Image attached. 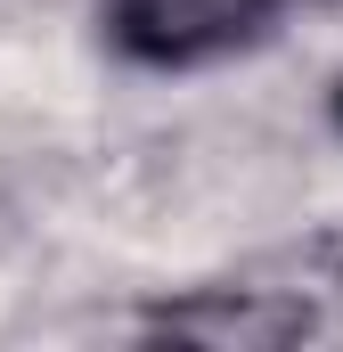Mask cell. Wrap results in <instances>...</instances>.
<instances>
[{"label":"cell","instance_id":"6da1fadb","mask_svg":"<svg viewBox=\"0 0 343 352\" xmlns=\"http://www.w3.org/2000/svg\"><path fill=\"white\" fill-rule=\"evenodd\" d=\"M294 0H106V41L147 74H196L270 41Z\"/></svg>","mask_w":343,"mask_h":352},{"label":"cell","instance_id":"7a4b0ae2","mask_svg":"<svg viewBox=\"0 0 343 352\" xmlns=\"http://www.w3.org/2000/svg\"><path fill=\"white\" fill-rule=\"evenodd\" d=\"M319 328V295L303 287H188L139 311V336H180L213 352H278Z\"/></svg>","mask_w":343,"mask_h":352},{"label":"cell","instance_id":"3957f363","mask_svg":"<svg viewBox=\"0 0 343 352\" xmlns=\"http://www.w3.org/2000/svg\"><path fill=\"white\" fill-rule=\"evenodd\" d=\"M327 123L343 131V74H335V90H327Z\"/></svg>","mask_w":343,"mask_h":352},{"label":"cell","instance_id":"277c9868","mask_svg":"<svg viewBox=\"0 0 343 352\" xmlns=\"http://www.w3.org/2000/svg\"><path fill=\"white\" fill-rule=\"evenodd\" d=\"M294 8H303V0H294Z\"/></svg>","mask_w":343,"mask_h":352}]
</instances>
